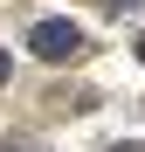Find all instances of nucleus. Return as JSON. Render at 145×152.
<instances>
[{"label": "nucleus", "mask_w": 145, "mask_h": 152, "mask_svg": "<svg viewBox=\"0 0 145 152\" xmlns=\"http://www.w3.org/2000/svg\"><path fill=\"white\" fill-rule=\"evenodd\" d=\"M28 48H35L42 62H69V56L83 48V35L69 28V21H35V35H28Z\"/></svg>", "instance_id": "1"}, {"label": "nucleus", "mask_w": 145, "mask_h": 152, "mask_svg": "<svg viewBox=\"0 0 145 152\" xmlns=\"http://www.w3.org/2000/svg\"><path fill=\"white\" fill-rule=\"evenodd\" d=\"M0 83H7V56H0Z\"/></svg>", "instance_id": "2"}, {"label": "nucleus", "mask_w": 145, "mask_h": 152, "mask_svg": "<svg viewBox=\"0 0 145 152\" xmlns=\"http://www.w3.org/2000/svg\"><path fill=\"white\" fill-rule=\"evenodd\" d=\"M138 62H145V35H138Z\"/></svg>", "instance_id": "3"}]
</instances>
